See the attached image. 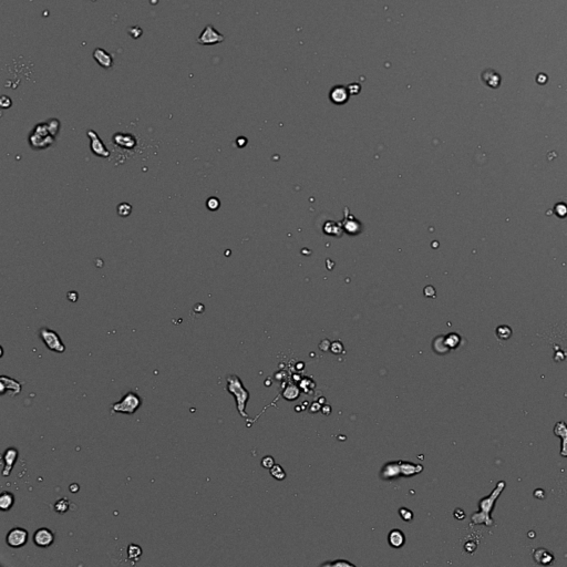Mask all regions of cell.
Returning <instances> with one entry per match:
<instances>
[{
  "label": "cell",
  "instance_id": "1",
  "mask_svg": "<svg viewBox=\"0 0 567 567\" xmlns=\"http://www.w3.org/2000/svg\"><path fill=\"white\" fill-rule=\"evenodd\" d=\"M226 381H227V391L235 398L237 411H239L241 417L247 419L248 414L245 410H246V403L249 399L248 390L244 387L240 377L236 375L227 376Z\"/></svg>",
  "mask_w": 567,
  "mask_h": 567
},
{
  "label": "cell",
  "instance_id": "2",
  "mask_svg": "<svg viewBox=\"0 0 567 567\" xmlns=\"http://www.w3.org/2000/svg\"><path fill=\"white\" fill-rule=\"evenodd\" d=\"M504 487H505L504 482L503 481L498 482L497 489L493 491V493L491 494L490 497L482 498L481 501H480L479 505L480 509H481V512L475 513L473 516H472V522H473L474 524H482V523H484L486 525H493V519L490 517V513L494 507L495 499L498 498V495L501 494Z\"/></svg>",
  "mask_w": 567,
  "mask_h": 567
},
{
  "label": "cell",
  "instance_id": "3",
  "mask_svg": "<svg viewBox=\"0 0 567 567\" xmlns=\"http://www.w3.org/2000/svg\"><path fill=\"white\" fill-rule=\"evenodd\" d=\"M52 128L47 123H39L34 126L33 133L30 134L29 142L34 149H45L48 148L54 142L55 133Z\"/></svg>",
  "mask_w": 567,
  "mask_h": 567
},
{
  "label": "cell",
  "instance_id": "4",
  "mask_svg": "<svg viewBox=\"0 0 567 567\" xmlns=\"http://www.w3.org/2000/svg\"><path fill=\"white\" fill-rule=\"evenodd\" d=\"M143 403V400L140 395L133 391H129L122 396L120 401L113 403L111 406V413H123L128 415H132L140 409V407Z\"/></svg>",
  "mask_w": 567,
  "mask_h": 567
},
{
  "label": "cell",
  "instance_id": "5",
  "mask_svg": "<svg viewBox=\"0 0 567 567\" xmlns=\"http://www.w3.org/2000/svg\"><path fill=\"white\" fill-rule=\"evenodd\" d=\"M39 337H40L42 343L45 344V346L48 348L49 350L57 352V354H63V352L66 351L65 344L62 343L60 336H59L54 330H51L49 328L43 327L39 330Z\"/></svg>",
  "mask_w": 567,
  "mask_h": 567
},
{
  "label": "cell",
  "instance_id": "6",
  "mask_svg": "<svg viewBox=\"0 0 567 567\" xmlns=\"http://www.w3.org/2000/svg\"><path fill=\"white\" fill-rule=\"evenodd\" d=\"M28 542V531L22 527H14L6 536L7 545L11 549H20Z\"/></svg>",
  "mask_w": 567,
  "mask_h": 567
},
{
  "label": "cell",
  "instance_id": "7",
  "mask_svg": "<svg viewBox=\"0 0 567 567\" xmlns=\"http://www.w3.org/2000/svg\"><path fill=\"white\" fill-rule=\"evenodd\" d=\"M224 40L225 37L223 34H220L212 25H207L204 28V30L202 31V34L197 39V42L202 46H214L223 42Z\"/></svg>",
  "mask_w": 567,
  "mask_h": 567
},
{
  "label": "cell",
  "instance_id": "8",
  "mask_svg": "<svg viewBox=\"0 0 567 567\" xmlns=\"http://www.w3.org/2000/svg\"><path fill=\"white\" fill-rule=\"evenodd\" d=\"M33 541L35 546L40 549H47L54 543V534L51 530L47 527H41L35 531L33 537Z\"/></svg>",
  "mask_w": 567,
  "mask_h": 567
},
{
  "label": "cell",
  "instance_id": "9",
  "mask_svg": "<svg viewBox=\"0 0 567 567\" xmlns=\"http://www.w3.org/2000/svg\"><path fill=\"white\" fill-rule=\"evenodd\" d=\"M19 458V451L16 447H8V449L3 452L2 454V462H3V470H2V477L8 478L11 474V471L14 469V465L17 459Z\"/></svg>",
  "mask_w": 567,
  "mask_h": 567
},
{
  "label": "cell",
  "instance_id": "10",
  "mask_svg": "<svg viewBox=\"0 0 567 567\" xmlns=\"http://www.w3.org/2000/svg\"><path fill=\"white\" fill-rule=\"evenodd\" d=\"M0 386H1L0 387V395H6V392H9L11 395L15 396L20 394L22 390L20 382L7 376L0 377Z\"/></svg>",
  "mask_w": 567,
  "mask_h": 567
},
{
  "label": "cell",
  "instance_id": "11",
  "mask_svg": "<svg viewBox=\"0 0 567 567\" xmlns=\"http://www.w3.org/2000/svg\"><path fill=\"white\" fill-rule=\"evenodd\" d=\"M88 137H90V140H91V150H92V152L96 154L97 156L108 157L110 155L109 151L106 150L104 144L102 143L100 137H99V136L96 132H94V131H92V130L88 131Z\"/></svg>",
  "mask_w": 567,
  "mask_h": 567
},
{
  "label": "cell",
  "instance_id": "12",
  "mask_svg": "<svg viewBox=\"0 0 567 567\" xmlns=\"http://www.w3.org/2000/svg\"><path fill=\"white\" fill-rule=\"evenodd\" d=\"M93 59L97 61L99 66L104 69H110L113 66V57L108 51L102 48H98L93 51Z\"/></svg>",
  "mask_w": 567,
  "mask_h": 567
},
{
  "label": "cell",
  "instance_id": "13",
  "mask_svg": "<svg viewBox=\"0 0 567 567\" xmlns=\"http://www.w3.org/2000/svg\"><path fill=\"white\" fill-rule=\"evenodd\" d=\"M348 97H349L348 90L344 88V86H335V88L332 89L331 92H330L331 101H334L335 103H337V104H340V103L346 102L348 100Z\"/></svg>",
  "mask_w": 567,
  "mask_h": 567
},
{
  "label": "cell",
  "instance_id": "14",
  "mask_svg": "<svg viewBox=\"0 0 567 567\" xmlns=\"http://www.w3.org/2000/svg\"><path fill=\"white\" fill-rule=\"evenodd\" d=\"M388 540H389V544L392 547H395V549H400V547L403 546L404 541H406V537H404V534L402 533V531L392 530L389 534V536H388Z\"/></svg>",
  "mask_w": 567,
  "mask_h": 567
},
{
  "label": "cell",
  "instance_id": "15",
  "mask_svg": "<svg viewBox=\"0 0 567 567\" xmlns=\"http://www.w3.org/2000/svg\"><path fill=\"white\" fill-rule=\"evenodd\" d=\"M15 504V495L11 493V492H8V491H3V492L0 494V509L3 512H6V511H9L11 507L14 506Z\"/></svg>",
  "mask_w": 567,
  "mask_h": 567
},
{
  "label": "cell",
  "instance_id": "16",
  "mask_svg": "<svg viewBox=\"0 0 567 567\" xmlns=\"http://www.w3.org/2000/svg\"><path fill=\"white\" fill-rule=\"evenodd\" d=\"M482 79L487 86H491V88H498L499 82H501V78H499V75L497 72H494L493 70L484 71V72H483V74H482Z\"/></svg>",
  "mask_w": 567,
  "mask_h": 567
},
{
  "label": "cell",
  "instance_id": "17",
  "mask_svg": "<svg viewBox=\"0 0 567 567\" xmlns=\"http://www.w3.org/2000/svg\"><path fill=\"white\" fill-rule=\"evenodd\" d=\"M534 558H535V561L538 563V564H543V565H549L554 561L553 555L550 554L544 549H537L536 550H535Z\"/></svg>",
  "mask_w": 567,
  "mask_h": 567
},
{
  "label": "cell",
  "instance_id": "18",
  "mask_svg": "<svg viewBox=\"0 0 567 567\" xmlns=\"http://www.w3.org/2000/svg\"><path fill=\"white\" fill-rule=\"evenodd\" d=\"M143 554L142 547L137 544H130L128 546V558L132 562H138Z\"/></svg>",
  "mask_w": 567,
  "mask_h": 567
},
{
  "label": "cell",
  "instance_id": "19",
  "mask_svg": "<svg viewBox=\"0 0 567 567\" xmlns=\"http://www.w3.org/2000/svg\"><path fill=\"white\" fill-rule=\"evenodd\" d=\"M70 510V501L67 498H62L54 503V511L58 514H66Z\"/></svg>",
  "mask_w": 567,
  "mask_h": 567
},
{
  "label": "cell",
  "instance_id": "20",
  "mask_svg": "<svg viewBox=\"0 0 567 567\" xmlns=\"http://www.w3.org/2000/svg\"><path fill=\"white\" fill-rule=\"evenodd\" d=\"M400 463H389L386 467L383 469V472H386V475H384V478L387 479H390V478H396L399 475V472L401 470V466H399Z\"/></svg>",
  "mask_w": 567,
  "mask_h": 567
},
{
  "label": "cell",
  "instance_id": "21",
  "mask_svg": "<svg viewBox=\"0 0 567 567\" xmlns=\"http://www.w3.org/2000/svg\"><path fill=\"white\" fill-rule=\"evenodd\" d=\"M283 395L286 400H295L296 398H298L299 390L297 389L295 386H289L287 389L284 391Z\"/></svg>",
  "mask_w": 567,
  "mask_h": 567
},
{
  "label": "cell",
  "instance_id": "22",
  "mask_svg": "<svg viewBox=\"0 0 567 567\" xmlns=\"http://www.w3.org/2000/svg\"><path fill=\"white\" fill-rule=\"evenodd\" d=\"M511 335H512V330H511L510 327L507 326H501L497 329V336L498 337L499 339H509Z\"/></svg>",
  "mask_w": 567,
  "mask_h": 567
},
{
  "label": "cell",
  "instance_id": "23",
  "mask_svg": "<svg viewBox=\"0 0 567 567\" xmlns=\"http://www.w3.org/2000/svg\"><path fill=\"white\" fill-rule=\"evenodd\" d=\"M271 474L276 480H284L286 478V473H285V471L280 465H274L271 469Z\"/></svg>",
  "mask_w": 567,
  "mask_h": 567
},
{
  "label": "cell",
  "instance_id": "24",
  "mask_svg": "<svg viewBox=\"0 0 567 567\" xmlns=\"http://www.w3.org/2000/svg\"><path fill=\"white\" fill-rule=\"evenodd\" d=\"M132 212V206L128 203H122L118 206V214L122 217L129 216Z\"/></svg>",
  "mask_w": 567,
  "mask_h": 567
},
{
  "label": "cell",
  "instance_id": "25",
  "mask_svg": "<svg viewBox=\"0 0 567 567\" xmlns=\"http://www.w3.org/2000/svg\"><path fill=\"white\" fill-rule=\"evenodd\" d=\"M399 513H400V516L402 517V519H404L406 522H410L412 518H413V513L411 512L410 510L406 509V507H402V509L399 510Z\"/></svg>",
  "mask_w": 567,
  "mask_h": 567
},
{
  "label": "cell",
  "instance_id": "26",
  "mask_svg": "<svg viewBox=\"0 0 567 567\" xmlns=\"http://www.w3.org/2000/svg\"><path fill=\"white\" fill-rule=\"evenodd\" d=\"M261 465H263V467H265V469H272V467L274 465H275V461H274V458L273 457H269V455H267V457L263 458V459H261Z\"/></svg>",
  "mask_w": 567,
  "mask_h": 567
},
{
  "label": "cell",
  "instance_id": "27",
  "mask_svg": "<svg viewBox=\"0 0 567 567\" xmlns=\"http://www.w3.org/2000/svg\"><path fill=\"white\" fill-rule=\"evenodd\" d=\"M207 207L208 209H211V211H215V209L219 208L220 206V201L217 200L216 197H211L209 200L207 201Z\"/></svg>",
  "mask_w": 567,
  "mask_h": 567
},
{
  "label": "cell",
  "instance_id": "28",
  "mask_svg": "<svg viewBox=\"0 0 567 567\" xmlns=\"http://www.w3.org/2000/svg\"><path fill=\"white\" fill-rule=\"evenodd\" d=\"M561 437L563 438L561 454L563 455V457H566L567 458V434H563V435H561Z\"/></svg>",
  "mask_w": 567,
  "mask_h": 567
},
{
  "label": "cell",
  "instance_id": "29",
  "mask_svg": "<svg viewBox=\"0 0 567 567\" xmlns=\"http://www.w3.org/2000/svg\"><path fill=\"white\" fill-rule=\"evenodd\" d=\"M69 491L71 493H78L79 491H80V485L77 484V483H72V484L69 486Z\"/></svg>",
  "mask_w": 567,
  "mask_h": 567
},
{
  "label": "cell",
  "instance_id": "30",
  "mask_svg": "<svg viewBox=\"0 0 567 567\" xmlns=\"http://www.w3.org/2000/svg\"><path fill=\"white\" fill-rule=\"evenodd\" d=\"M534 497L536 498H542L543 499V498H545V492L543 490H541V489H537L534 492Z\"/></svg>",
  "mask_w": 567,
  "mask_h": 567
},
{
  "label": "cell",
  "instance_id": "31",
  "mask_svg": "<svg viewBox=\"0 0 567 567\" xmlns=\"http://www.w3.org/2000/svg\"><path fill=\"white\" fill-rule=\"evenodd\" d=\"M454 516L457 517L458 519H463V518L465 517V514H464V512H463L462 510L458 509V510L455 511V512H454Z\"/></svg>",
  "mask_w": 567,
  "mask_h": 567
},
{
  "label": "cell",
  "instance_id": "32",
  "mask_svg": "<svg viewBox=\"0 0 567 567\" xmlns=\"http://www.w3.org/2000/svg\"><path fill=\"white\" fill-rule=\"evenodd\" d=\"M324 565H331V566H335V565H347V566H349V565H351V566H354L352 564H350V563L340 562V561L339 562H336V563H326V564H324Z\"/></svg>",
  "mask_w": 567,
  "mask_h": 567
}]
</instances>
